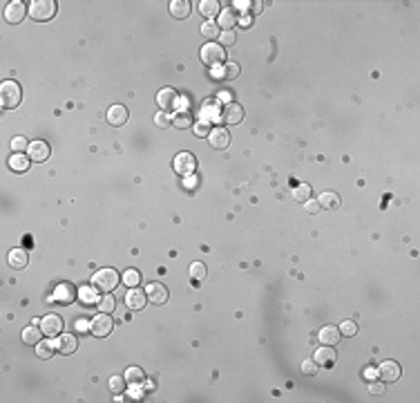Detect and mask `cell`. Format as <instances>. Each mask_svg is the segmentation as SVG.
I'll return each instance as SVG.
<instances>
[{"instance_id": "obj_40", "label": "cell", "mask_w": 420, "mask_h": 403, "mask_svg": "<svg viewBox=\"0 0 420 403\" xmlns=\"http://www.w3.org/2000/svg\"><path fill=\"white\" fill-rule=\"evenodd\" d=\"M154 121H157L159 128H170V123H172V119L168 117V112H157V117H154Z\"/></svg>"}, {"instance_id": "obj_34", "label": "cell", "mask_w": 420, "mask_h": 403, "mask_svg": "<svg viewBox=\"0 0 420 403\" xmlns=\"http://www.w3.org/2000/svg\"><path fill=\"white\" fill-rule=\"evenodd\" d=\"M201 36H206V38H210V41H213V38H219V25L217 23H203L201 25Z\"/></svg>"}, {"instance_id": "obj_8", "label": "cell", "mask_w": 420, "mask_h": 403, "mask_svg": "<svg viewBox=\"0 0 420 403\" xmlns=\"http://www.w3.org/2000/svg\"><path fill=\"white\" fill-rule=\"evenodd\" d=\"M41 330H43V334L49 338L58 336L63 332V318L58 316V313H49V316H45L41 320Z\"/></svg>"}, {"instance_id": "obj_32", "label": "cell", "mask_w": 420, "mask_h": 403, "mask_svg": "<svg viewBox=\"0 0 420 403\" xmlns=\"http://www.w3.org/2000/svg\"><path fill=\"white\" fill-rule=\"evenodd\" d=\"M123 282L132 289V287H139V282H141V273L137 271V269H128L126 273H123Z\"/></svg>"}, {"instance_id": "obj_11", "label": "cell", "mask_w": 420, "mask_h": 403, "mask_svg": "<svg viewBox=\"0 0 420 403\" xmlns=\"http://www.w3.org/2000/svg\"><path fill=\"white\" fill-rule=\"evenodd\" d=\"M208 141L213 148H217V150H224V148L231 146V132L226 130V128H213L208 134Z\"/></svg>"}, {"instance_id": "obj_23", "label": "cell", "mask_w": 420, "mask_h": 403, "mask_svg": "<svg viewBox=\"0 0 420 403\" xmlns=\"http://www.w3.org/2000/svg\"><path fill=\"white\" fill-rule=\"evenodd\" d=\"M318 202H320V208L336 211V208L340 206V195H338V193H333V191H324L322 195L318 197Z\"/></svg>"}, {"instance_id": "obj_20", "label": "cell", "mask_w": 420, "mask_h": 403, "mask_svg": "<svg viewBox=\"0 0 420 403\" xmlns=\"http://www.w3.org/2000/svg\"><path fill=\"white\" fill-rule=\"evenodd\" d=\"M7 262H9V267H12V269H25V267H27V262H29V256H27L25 249H12V251H9Z\"/></svg>"}, {"instance_id": "obj_47", "label": "cell", "mask_w": 420, "mask_h": 403, "mask_svg": "<svg viewBox=\"0 0 420 403\" xmlns=\"http://www.w3.org/2000/svg\"><path fill=\"white\" fill-rule=\"evenodd\" d=\"M369 390H371V394H382V392H384V383H371Z\"/></svg>"}, {"instance_id": "obj_37", "label": "cell", "mask_w": 420, "mask_h": 403, "mask_svg": "<svg viewBox=\"0 0 420 403\" xmlns=\"http://www.w3.org/2000/svg\"><path fill=\"white\" fill-rule=\"evenodd\" d=\"M239 76V65L237 63H226L224 65V78H237Z\"/></svg>"}, {"instance_id": "obj_14", "label": "cell", "mask_w": 420, "mask_h": 403, "mask_svg": "<svg viewBox=\"0 0 420 403\" xmlns=\"http://www.w3.org/2000/svg\"><path fill=\"white\" fill-rule=\"evenodd\" d=\"M378 374H380V379H382L384 383H393V381H398V379H400L402 370H400V365H398L396 361H384L382 365H380Z\"/></svg>"}, {"instance_id": "obj_13", "label": "cell", "mask_w": 420, "mask_h": 403, "mask_svg": "<svg viewBox=\"0 0 420 403\" xmlns=\"http://www.w3.org/2000/svg\"><path fill=\"white\" fill-rule=\"evenodd\" d=\"M313 361L318 363L320 367H331L333 363L338 361V354H336V350H333V345H322V347H318Z\"/></svg>"}, {"instance_id": "obj_24", "label": "cell", "mask_w": 420, "mask_h": 403, "mask_svg": "<svg viewBox=\"0 0 420 403\" xmlns=\"http://www.w3.org/2000/svg\"><path fill=\"white\" fill-rule=\"evenodd\" d=\"M9 168H12L14 173H25L29 168V157H25L23 152H14V155L9 157Z\"/></svg>"}, {"instance_id": "obj_51", "label": "cell", "mask_w": 420, "mask_h": 403, "mask_svg": "<svg viewBox=\"0 0 420 403\" xmlns=\"http://www.w3.org/2000/svg\"><path fill=\"white\" fill-rule=\"evenodd\" d=\"M194 184H197V182H194V177H192V179H186V186H188V188H192Z\"/></svg>"}, {"instance_id": "obj_19", "label": "cell", "mask_w": 420, "mask_h": 403, "mask_svg": "<svg viewBox=\"0 0 420 403\" xmlns=\"http://www.w3.org/2000/svg\"><path fill=\"white\" fill-rule=\"evenodd\" d=\"M56 350L61 352V354H65V356L74 354V352L78 350V341H76V336H74V334H63V336H61V341L56 343Z\"/></svg>"}, {"instance_id": "obj_35", "label": "cell", "mask_w": 420, "mask_h": 403, "mask_svg": "<svg viewBox=\"0 0 420 403\" xmlns=\"http://www.w3.org/2000/svg\"><path fill=\"white\" fill-rule=\"evenodd\" d=\"M190 276H192L194 280H203V278H206V265H203V262H192V265H190Z\"/></svg>"}, {"instance_id": "obj_33", "label": "cell", "mask_w": 420, "mask_h": 403, "mask_svg": "<svg viewBox=\"0 0 420 403\" xmlns=\"http://www.w3.org/2000/svg\"><path fill=\"white\" fill-rule=\"evenodd\" d=\"M126 387H128V381H126V376H112L110 379V390L114 392V394H123L126 392Z\"/></svg>"}, {"instance_id": "obj_48", "label": "cell", "mask_w": 420, "mask_h": 403, "mask_svg": "<svg viewBox=\"0 0 420 403\" xmlns=\"http://www.w3.org/2000/svg\"><path fill=\"white\" fill-rule=\"evenodd\" d=\"M237 25H242V27L246 29V27H251L253 23H251V18H248V16H244V18H239V21H237Z\"/></svg>"}, {"instance_id": "obj_52", "label": "cell", "mask_w": 420, "mask_h": 403, "mask_svg": "<svg viewBox=\"0 0 420 403\" xmlns=\"http://www.w3.org/2000/svg\"><path fill=\"white\" fill-rule=\"evenodd\" d=\"M85 330H89V327L85 325V323H78V332H85Z\"/></svg>"}, {"instance_id": "obj_18", "label": "cell", "mask_w": 420, "mask_h": 403, "mask_svg": "<svg viewBox=\"0 0 420 403\" xmlns=\"http://www.w3.org/2000/svg\"><path fill=\"white\" fill-rule=\"evenodd\" d=\"M128 117H130V114H128V110L123 106H112L108 110V123H110V126H114V128H121L123 123L128 121Z\"/></svg>"}, {"instance_id": "obj_4", "label": "cell", "mask_w": 420, "mask_h": 403, "mask_svg": "<svg viewBox=\"0 0 420 403\" xmlns=\"http://www.w3.org/2000/svg\"><path fill=\"white\" fill-rule=\"evenodd\" d=\"M224 58H226V52H224L222 45L217 43H206L201 47V61L206 63V65H219V63H224Z\"/></svg>"}, {"instance_id": "obj_45", "label": "cell", "mask_w": 420, "mask_h": 403, "mask_svg": "<svg viewBox=\"0 0 420 403\" xmlns=\"http://www.w3.org/2000/svg\"><path fill=\"white\" fill-rule=\"evenodd\" d=\"M194 134H197V137H208L210 130H208L206 123H197V126H194Z\"/></svg>"}, {"instance_id": "obj_44", "label": "cell", "mask_w": 420, "mask_h": 403, "mask_svg": "<svg viewBox=\"0 0 420 403\" xmlns=\"http://www.w3.org/2000/svg\"><path fill=\"white\" fill-rule=\"evenodd\" d=\"M78 296H81V298H83V302H92V300H94V298H96V296H94V291H92V289H89V287H83V289H81V291H78Z\"/></svg>"}, {"instance_id": "obj_29", "label": "cell", "mask_w": 420, "mask_h": 403, "mask_svg": "<svg viewBox=\"0 0 420 403\" xmlns=\"http://www.w3.org/2000/svg\"><path fill=\"white\" fill-rule=\"evenodd\" d=\"M126 381L132 383V385H141L146 381V374H143L141 367H128L126 370Z\"/></svg>"}, {"instance_id": "obj_41", "label": "cell", "mask_w": 420, "mask_h": 403, "mask_svg": "<svg viewBox=\"0 0 420 403\" xmlns=\"http://www.w3.org/2000/svg\"><path fill=\"white\" fill-rule=\"evenodd\" d=\"M12 148H14V152H23L25 148H29V143L25 137H16V139H12Z\"/></svg>"}, {"instance_id": "obj_31", "label": "cell", "mask_w": 420, "mask_h": 403, "mask_svg": "<svg viewBox=\"0 0 420 403\" xmlns=\"http://www.w3.org/2000/svg\"><path fill=\"white\" fill-rule=\"evenodd\" d=\"M311 193H313L311 191V184H299V186L293 191V200L304 204L306 200H311Z\"/></svg>"}, {"instance_id": "obj_25", "label": "cell", "mask_w": 420, "mask_h": 403, "mask_svg": "<svg viewBox=\"0 0 420 403\" xmlns=\"http://www.w3.org/2000/svg\"><path fill=\"white\" fill-rule=\"evenodd\" d=\"M23 341L27 345H38L43 341V330L41 327H25L23 330Z\"/></svg>"}, {"instance_id": "obj_36", "label": "cell", "mask_w": 420, "mask_h": 403, "mask_svg": "<svg viewBox=\"0 0 420 403\" xmlns=\"http://www.w3.org/2000/svg\"><path fill=\"white\" fill-rule=\"evenodd\" d=\"M338 330H340V334H342V336H356L358 334V325L353 320H344Z\"/></svg>"}, {"instance_id": "obj_30", "label": "cell", "mask_w": 420, "mask_h": 403, "mask_svg": "<svg viewBox=\"0 0 420 403\" xmlns=\"http://www.w3.org/2000/svg\"><path fill=\"white\" fill-rule=\"evenodd\" d=\"M98 309H101L103 313H112L114 311V307H117V300H114V296L112 293H103L101 298H98Z\"/></svg>"}, {"instance_id": "obj_27", "label": "cell", "mask_w": 420, "mask_h": 403, "mask_svg": "<svg viewBox=\"0 0 420 403\" xmlns=\"http://www.w3.org/2000/svg\"><path fill=\"white\" fill-rule=\"evenodd\" d=\"M199 12H201V16L203 18H213V16H217L219 14V3L217 0H201L199 3Z\"/></svg>"}, {"instance_id": "obj_39", "label": "cell", "mask_w": 420, "mask_h": 403, "mask_svg": "<svg viewBox=\"0 0 420 403\" xmlns=\"http://www.w3.org/2000/svg\"><path fill=\"white\" fill-rule=\"evenodd\" d=\"M219 41H222V45H228V47H231V45H235V41H237V36H235L233 29H228V32L219 34Z\"/></svg>"}, {"instance_id": "obj_3", "label": "cell", "mask_w": 420, "mask_h": 403, "mask_svg": "<svg viewBox=\"0 0 420 403\" xmlns=\"http://www.w3.org/2000/svg\"><path fill=\"white\" fill-rule=\"evenodd\" d=\"M29 16L38 23L52 21L56 16V3L54 0H34L32 7H29Z\"/></svg>"}, {"instance_id": "obj_50", "label": "cell", "mask_w": 420, "mask_h": 403, "mask_svg": "<svg viewBox=\"0 0 420 403\" xmlns=\"http://www.w3.org/2000/svg\"><path fill=\"white\" fill-rule=\"evenodd\" d=\"M364 376H367V379H373V376H376V370H367V372H364Z\"/></svg>"}, {"instance_id": "obj_28", "label": "cell", "mask_w": 420, "mask_h": 403, "mask_svg": "<svg viewBox=\"0 0 420 403\" xmlns=\"http://www.w3.org/2000/svg\"><path fill=\"white\" fill-rule=\"evenodd\" d=\"M54 352H58V350H56V343H52V341H41L36 345V356L38 358H52Z\"/></svg>"}, {"instance_id": "obj_42", "label": "cell", "mask_w": 420, "mask_h": 403, "mask_svg": "<svg viewBox=\"0 0 420 403\" xmlns=\"http://www.w3.org/2000/svg\"><path fill=\"white\" fill-rule=\"evenodd\" d=\"M174 126L177 128H190L192 126V119H190L188 114H179V117H174Z\"/></svg>"}, {"instance_id": "obj_22", "label": "cell", "mask_w": 420, "mask_h": 403, "mask_svg": "<svg viewBox=\"0 0 420 403\" xmlns=\"http://www.w3.org/2000/svg\"><path fill=\"white\" fill-rule=\"evenodd\" d=\"M340 330L338 327H333V325H327V327H322L320 330V343L322 345H338V341H340Z\"/></svg>"}, {"instance_id": "obj_17", "label": "cell", "mask_w": 420, "mask_h": 403, "mask_svg": "<svg viewBox=\"0 0 420 403\" xmlns=\"http://www.w3.org/2000/svg\"><path fill=\"white\" fill-rule=\"evenodd\" d=\"M29 150V159H32V162H47L49 159V146L45 141H32V146L27 148Z\"/></svg>"}, {"instance_id": "obj_10", "label": "cell", "mask_w": 420, "mask_h": 403, "mask_svg": "<svg viewBox=\"0 0 420 403\" xmlns=\"http://www.w3.org/2000/svg\"><path fill=\"white\" fill-rule=\"evenodd\" d=\"M219 119H222L224 123H228V126H237L244 119V108L239 106V103H228V106H224Z\"/></svg>"}, {"instance_id": "obj_26", "label": "cell", "mask_w": 420, "mask_h": 403, "mask_svg": "<svg viewBox=\"0 0 420 403\" xmlns=\"http://www.w3.org/2000/svg\"><path fill=\"white\" fill-rule=\"evenodd\" d=\"M237 12L235 9H226V12H222L219 14V23L217 25H222L224 27V32H228V29H233V25H237Z\"/></svg>"}, {"instance_id": "obj_38", "label": "cell", "mask_w": 420, "mask_h": 403, "mask_svg": "<svg viewBox=\"0 0 420 403\" xmlns=\"http://www.w3.org/2000/svg\"><path fill=\"white\" fill-rule=\"evenodd\" d=\"M318 367H320V365H318L315 361H304V363H302V372H304L306 376H315V374H318Z\"/></svg>"}, {"instance_id": "obj_49", "label": "cell", "mask_w": 420, "mask_h": 403, "mask_svg": "<svg viewBox=\"0 0 420 403\" xmlns=\"http://www.w3.org/2000/svg\"><path fill=\"white\" fill-rule=\"evenodd\" d=\"M251 5L253 3H244V0H237V3H235V9H248Z\"/></svg>"}, {"instance_id": "obj_12", "label": "cell", "mask_w": 420, "mask_h": 403, "mask_svg": "<svg viewBox=\"0 0 420 403\" xmlns=\"http://www.w3.org/2000/svg\"><path fill=\"white\" fill-rule=\"evenodd\" d=\"M177 103H179V97H177V92H174L172 88H163L161 92L157 94V106L161 108L163 112L174 110V108H177Z\"/></svg>"}, {"instance_id": "obj_1", "label": "cell", "mask_w": 420, "mask_h": 403, "mask_svg": "<svg viewBox=\"0 0 420 403\" xmlns=\"http://www.w3.org/2000/svg\"><path fill=\"white\" fill-rule=\"evenodd\" d=\"M21 101H23V90L16 81H5L3 86H0V106H3L5 110L18 108Z\"/></svg>"}, {"instance_id": "obj_5", "label": "cell", "mask_w": 420, "mask_h": 403, "mask_svg": "<svg viewBox=\"0 0 420 403\" xmlns=\"http://www.w3.org/2000/svg\"><path fill=\"white\" fill-rule=\"evenodd\" d=\"M112 330H114V320L110 318V313H98L96 318L92 320V325H89V332H92L96 338H105V336H110L112 334Z\"/></svg>"}, {"instance_id": "obj_21", "label": "cell", "mask_w": 420, "mask_h": 403, "mask_svg": "<svg viewBox=\"0 0 420 403\" xmlns=\"http://www.w3.org/2000/svg\"><path fill=\"white\" fill-rule=\"evenodd\" d=\"M190 12H192V7H190L188 0H172V3H170V14H172L174 18H179V21L188 18Z\"/></svg>"}, {"instance_id": "obj_15", "label": "cell", "mask_w": 420, "mask_h": 403, "mask_svg": "<svg viewBox=\"0 0 420 403\" xmlns=\"http://www.w3.org/2000/svg\"><path fill=\"white\" fill-rule=\"evenodd\" d=\"M78 291L74 289L72 282H63V285L56 287V291H54V298H56L58 302H63V305H72L74 300H76Z\"/></svg>"}, {"instance_id": "obj_46", "label": "cell", "mask_w": 420, "mask_h": 403, "mask_svg": "<svg viewBox=\"0 0 420 403\" xmlns=\"http://www.w3.org/2000/svg\"><path fill=\"white\" fill-rule=\"evenodd\" d=\"M304 206H306L308 213H318L320 211V202H315V200H306V202H304Z\"/></svg>"}, {"instance_id": "obj_7", "label": "cell", "mask_w": 420, "mask_h": 403, "mask_svg": "<svg viewBox=\"0 0 420 403\" xmlns=\"http://www.w3.org/2000/svg\"><path fill=\"white\" fill-rule=\"evenodd\" d=\"M194 168H197V159H194V155H190V152H179V155L174 157V171H177L179 175H192Z\"/></svg>"}, {"instance_id": "obj_2", "label": "cell", "mask_w": 420, "mask_h": 403, "mask_svg": "<svg viewBox=\"0 0 420 403\" xmlns=\"http://www.w3.org/2000/svg\"><path fill=\"white\" fill-rule=\"evenodd\" d=\"M119 282H121V276H119L114 269H101V271H96L92 276V285L96 287L98 291H114L119 287Z\"/></svg>"}, {"instance_id": "obj_16", "label": "cell", "mask_w": 420, "mask_h": 403, "mask_svg": "<svg viewBox=\"0 0 420 403\" xmlns=\"http://www.w3.org/2000/svg\"><path fill=\"white\" fill-rule=\"evenodd\" d=\"M126 302H128V307H130V309L139 311V309H143V307H146L148 296H146V291H141V289H137V287H132V289L128 291Z\"/></svg>"}, {"instance_id": "obj_6", "label": "cell", "mask_w": 420, "mask_h": 403, "mask_svg": "<svg viewBox=\"0 0 420 403\" xmlns=\"http://www.w3.org/2000/svg\"><path fill=\"white\" fill-rule=\"evenodd\" d=\"M25 16H27V5H25L23 0H14V3H9L7 9H5V18L12 25L23 23Z\"/></svg>"}, {"instance_id": "obj_9", "label": "cell", "mask_w": 420, "mask_h": 403, "mask_svg": "<svg viewBox=\"0 0 420 403\" xmlns=\"http://www.w3.org/2000/svg\"><path fill=\"white\" fill-rule=\"evenodd\" d=\"M146 296H148L150 302H154V305H166L168 298H170V291L161 285V282H150V285L146 287Z\"/></svg>"}, {"instance_id": "obj_43", "label": "cell", "mask_w": 420, "mask_h": 403, "mask_svg": "<svg viewBox=\"0 0 420 403\" xmlns=\"http://www.w3.org/2000/svg\"><path fill=\"white\" fill-rule=\"evenodd\" d=\"M201 112H203V114H201V119H203L201 123H206L208 119H219L217 110H215V108H210V106H203V110H201Z\"/></svg>"}]
</instances>
